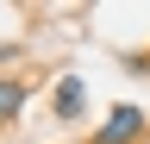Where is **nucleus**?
<instances>
[{"mask_svg": "<svg viewBox=\"0 0 150 144\" xmlns=\"http://www.w3.org/2000/svg\"><path fill=\"white\" fill-rule=\"evenodd\" d=\"M144 132H150V125H144V113H138V106H112V113H106V125L94 132V144H138Z\"/></svg>", "mask_w": 150, "mask_h": 144, "instance_id": "1", "label": "nucleus"}, {"mask_svg": "<svg viewBox=\"0 0 150 144\" xmlns=\"http://www.w3.org/2000/svg\"><path fill=\"white\" fill-rule=\"evenodd\" d=\"M88 106V88H81V75H63L56 82V119H75Z\"/></svg>", "mask_w": 150, "mask_h": 144, "instance_id": "2", "label": "nucleus"}, {"mask_svg": "<svg viewBox=\"0 0 150 144\" xmlns=\"http://www.w3.org/2000/svg\"><path fill=\"white\" fill-rule=\"evenodd\" d=\"M19 113H25V82H13V75H0V125H13Z\"/></svg>", "mask_w": 150, "mask_h": 144, "instance_id": "3", "label": "nucleus"}]
</instances>
